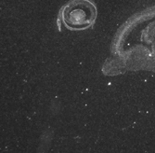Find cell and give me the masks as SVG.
<instances>
[{
  "instance_id": "1",
  "label": "cell",
  "mask_w": 155,
  "mask_h": 153,
  "mask_svg": "<svg viewBox=\"0 0 155 153\" xmlns=\"http://www.w3.org/2000/svg\"><path fill=\"white\" fill-rule=\"evenodd\" d=\"M96 18V9L87 0H75L70 3L62 12V20L68 28L86 29Z\"/></svg>"
}]
</instances>
